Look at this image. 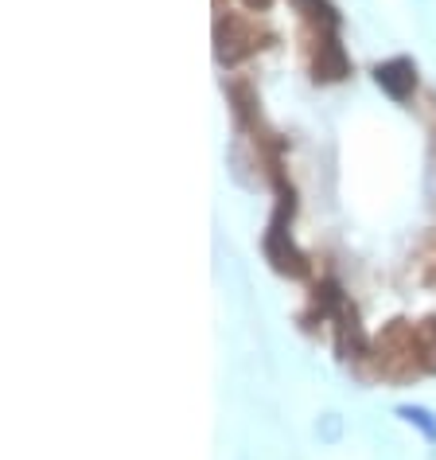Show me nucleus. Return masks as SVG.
Instances as JSON below:
<instances>
[{
    "label": "nucleus",
    "mask_w": 436,
    "mask_h": 460,
    "mask_svg": "<svg viewBox=\"0 0 436 460\" xmlns=\"http://www.w3.org/2000/svg\"><path fill=\"white\" fill-rule=\"evenodd\" d=\"M378 86H386L389 90V98H409V90L417 86V75H413V63L409 59H389L378 66Z\"/></svg>",
    "instance_id": "f257e3e1"
},
{
    "label": "nucleus",
    "mask_w": 436,
    "mask_h": 460,
    "mask_svg": "<svg viewBox=\"0 0 436 460\" xmlns=\"http://www.w3.org/2000/svg\"><path fill=\"white\" fill-rule=\"evenodd\" d=\"M397 413H401V418H405L409 425H417V429L429 437V441H436V418H432V413L424 410V406H401Z\"/></svg>",
    "instance_id": "f03ea898"
},
{
    "label": "nucleus",
    "mask_w": 436,
    "mask_h": 460,
    "mask_svg": "<svg viewBox=\"0 0 436 460\" xmlns=\"http://www.w3.org/2000/svg\"><path fill=\"white\" fill-rule=\"evenodd\" d=\"M417 348H421V363L436 371V320H429V324L417 332Z\"/></svg>",
    "instance_id": "7ed1b4c3"
},
{
    "label": "nucleus",
    "mask_w": 436,
    "mask_h": 460,
    "mask_svg": "<svg viewBox=\"0 0 436 460\" xmlns=\"http://www.w3.org/2000/svg\"><path fill=\"white\" fill-rule=\"evenodd\" d=\"M246 4H254V8H266V4H269V0H246Z\"/></svg>",
    "instance_id": "20e7f679"
}]
</instances>
